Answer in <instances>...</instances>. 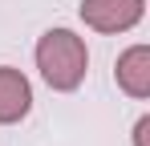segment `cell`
<instances>
[{
    "label": "cell",
    "instance_id": "cell-2",
    "mask_svg": "<svg viewBox=\"0 0 150 146\" xmlns=\"http://www.w3.org/2000/svg\"><path fill=\"white\" fill-rule=\"evenodd\" d=\"M146 4L142 0H85L81 4V21L98 33H126L142 21Z\"/></svg>",
    "mask_w": 150,
    "mask_h": 146
},
{
    "label": "cell",
    "instance_id": "cell-4",
    "mask_svg": "<svg viewBox=\"0 0 150 146\" xmlns=\"http://www.w3.org/2000/svg\"><path fill=\"white\" fill-rule=\"evenodd\" d=\"M118 85L130 97H150V49L134 45L118 57Z\"/></svg>",
    "mask_w": 150,
    "mask_h": 146
},
{
    "label": "cell",
    "instance_id": "cell-5",
    "mask_svg": "<svg viewBox=\"0 0 150 146\" xmlns=\"http://www.w3.org/2000/svg\"><path fill=\"white\" fill-rule=\"evenodd\" d=\"M146 134H150V118H138V126H134V146H150Z\"/></svg>",
    "mask_w": 150,
    "mask_h": 146
},
{
    "label": "cell",
    "instance_id": "cell-3",
    "mask_svg": "<svg viewBox=\"0 0 150 146\" xmlns=\"http://www.w3.org/2000/svg\"><path fill=\"white\" fill-rule=\"evenodd\" d=\"M33 106V89H28V77L21 69H8L0 65V122H21Z\"/></svg>",
    "mask_w": 150,
    "mask_h": 146
},
{
    "label": "cell",
    "instance_id": "cell-1",
    "mask_svg": "<svg viewBox=\"0 0 150 146\" xmlns=\"http://www.w3.org/2000/svg\"><path fill=\"white\" fill-rule=\"evenodd\" d=\"M85 65H89L85 41L77 33H69V28H49L37 41V69L53 89H61V94L77 89L81 77H85Z\"/></svg>",
    "mask_w": 150,
    "mask_h": 146
}]
</instances>
